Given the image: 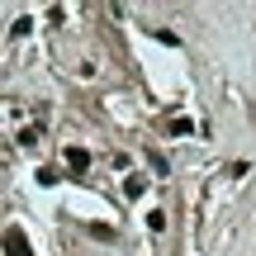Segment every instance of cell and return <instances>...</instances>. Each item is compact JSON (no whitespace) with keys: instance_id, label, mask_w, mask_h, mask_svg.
<instances>
[{"instance_id":"2","label":"cell","mask_w":256,"mask_h":256,"mask_svg":"<svg viewBox=\"0 0 256 256\" xmlns=\"http://www.w3.org/2000/svg\"><path fill=\"white\" fill-rule=\"evenodd\" d=\"M66 166H72V171H90V152H86V147H66Z\"/></svg>"},{"instance_id":"1","label":"cell","mask_w":256,"mask_h":256,"mask_svg":"<svg viewBox=\"0 0 256 256\" xmlns=\"http://www.w3.org/2000/svg\"><path fill=\"white\" fill-rule=\"evenodd\" d=\"M0 247H5V256H34V247H28V238H24V228H5Z\"/></svg>"},{"instance_id":"3","label":"cell","mask_w":256,"mask_h":256,"mask_svg":"<svg viewBox=\"0 0 256 256\" xmlns=\"http://www.w3.org/2000/svg\"><path fill=\"white\" fill-rule=\"evenodd\" d=\"M38 133H43V128H24V133H19V147H38Z\"/></svg>"},{"instance_id":"5","label":"cell","mask_w":256,"mask_h":256,"mask_svg":"<svg viewBox=\"0 0 256 256\" xmlns=\"http://www.w3.org/2000/svg\"><path fill=\"white\" fill-rule=\"evenodd\" d=\"M28 28H34V19H28V14H24V19H14V28H10V34H14V38H24V34H28Z\"/></svg>"},{"instance_id":"4","label":"cell","mask_w":256,"mask_h":256,"mask_svg":"<svg viewBox=\"0 0 256 256\" xmlns=\"http://www.w3.org/2000/svg\"><path fill=\"white\" fill-rule=\"evenodd\" d=\"M166 128H171V133H190V119H185V114H171V124H166Z\"/></svg>"}]
</instances>
